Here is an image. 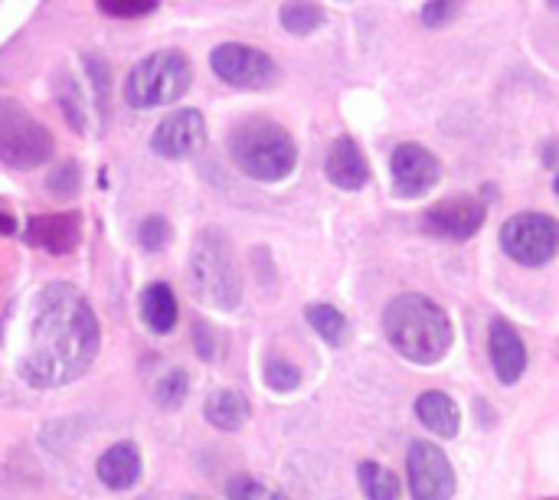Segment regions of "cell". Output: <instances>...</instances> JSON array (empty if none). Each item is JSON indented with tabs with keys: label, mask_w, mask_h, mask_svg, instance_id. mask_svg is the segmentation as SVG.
<instances>
[{
	"label": "cell",
	"mask_w": 559,
	"mask_h": 500,
	"mask_svg": "<svg viewBox=\"0 0 559 500\" xmlns=\"http://www.w3.org/2000/svg\"><path fill=\"white\" fill-rule=\"evenodd\" d=\"M177 298L170 291V285L154 282L141 291V318L154 334H170L177 328Z\"/></svg>",
	"instance_id": "ac0fdd59"
},
{
	"label": "cell",
	"mask_w": 559,
	"mask_h": 500,
	"mask_svg": "<svg viewBox=\"0 0 559 500\" xmlns=\"http://www.w3.org/2000/svg\"><path fill=\"white\" fill-rule=\"evenodd\" d=\"M52 131L20 102L0 95V164L13 170H33L52 157Z\"/></svg>",
	"instance_id": "8992f818"
},
{
	"label": "cell",
	"mask_w": 559,
	"mask_h": 500,
	"mask_svg": "<svg viewBox=\"0 0 559 500\" xmlns=\"http://www.w3.org/2000/svg\"><path fill=\"white\" fill-rule=\"evenodd\" d=\"M324 174L334 187L341 190H360L367 180H370V167H367V157L360 151V144L350 138V134H341L331 151H328V160H324Z\"/></svg>",
	"instance_id": "5bb4252c"
},
{
	"label": "cell",
	"mask_w": 559,
	"mask_h": 500,
	"mask_svg": "<svg viewBox=\"0 0 559 500\" xmlns=\"http://www.w3.org/2000/svg\"><path fill=\"white\" fill-rule=\"evenodd\" d=\"M504 252L521 265H547L559 249V226L550 213H518L501 226Z\"/></svg>",
	"instance_id": "52a82bcc"
},
{
	"label": "cell",
	"mask_w": 559,
	"mask_h": 500,
	"mask_svg": "<svg viewBox=\"0 0 559 500\" xmlns=\"http://www.w3.org/2000/svg\"><path fill=\"white\" fill-rule=\"evenodd\" d=\"M193 85V66L180 49H157L141 59L124 79V98L131 108L174 105Z\"/></svg>",
	"instance_id": "5b68a950"
},
{
	"label": "cell",
	"mask_w": 559,
	"mask_h": 500,
	"mask_svg": "<svg viewBox=\"0 0 559 500\" xmlns=\"http://www.w3.org/2000/svg\"><path fill=\"white\" fill-rule=\"evenodd\" d=\"M206 422L213 429H223V432H236L246 419H249V403L242 393L236 390H216L210 400H206V409H203Z\"/></svg>",
	"instance_id": "d6986e66"
},
{
	"label": "cell",
	"mask_w": 559,
	"mask_h": 500,
	"mask_svg": "<svg viewBox=\"0 0 559 500\" xmlns=\"http://www.w3.org/2000/svg\"><path fill=\"white\" fill-rule=\"evenodd\" d=\"M229 154L236 167L259 180V183H278L292 177L298 164L295 138L272 118H246L229 134Z\"/></svg>",
	"instance_id": "3957f363"
},
{
	"label": "cell",
	"mask_w": 559,
	"mask_h": 500,
	"mask_svg": "<svg viewBox=\"0 0 559 500\" xmlns=\"http://www.w3.org/2000/svg\"><path fill=\"white\" fill-rule=\"evenodd\" d=\"M46 187L56 193V197H72L75 190H79V167L72 164V160H66V164H59L52 174H49V180H46Z\"/></svg>",
	"instance_id": "83f0119b"
},
{
	"label": "cell",
	"mask_w": 559,
	"mask_h": 500,
	"mask_svg": "<svg viewBox=\"0 0 559 500\" xmlns=\"http://www.w3.org/2000/svg\"><path fill=\"white\" fill-rule=\"evenodd\" d=\"M98 481L111 491H128L134 488V481L141 478V455L131 442L111 445L102 459H98Z\"/></svg>",
	"instance_id": "2e32d148"
},
{
	"label": "cell",
	"mask_w": 559,
	"mask_h": 500,
	"mask_svg": "<svg viewBox=\"0 0 559 500\" xmlns=\"http://www.w3.org/2000/svg\"><path fill=\"white\" fill-rule=\"evenodd\" d=\"M390 174H393L396 193L416 200L442 180V164L432 151L419 144H400L390 157Z\"/></svg>",
	"instance_id": "30bf717a"
},
{
	"label": "cell",
	"mask_w": 559,
	"mask_h": 500,
	"mask_svg": "<svg viewBox=\"0 0 559 500\" xmlns=\"http://www.w3.org/2000/svg\"><path fill=\"white\" fill-rule=\"evenodd\" d=\"M16 229V223H13V216H7V213H0V236H10Z\"/></svg>",
	"instance_id": "4dcf8cb0"
},
{
	"label": "cell",
	"mask_w": 559,
	"mask_h": 500,
	"mask_svg": "<svg viewBox=\"0 0 559 500\" xmlns=\"http://www.w3.org/2000/svg\"><path fill=\"white\" fill-rule=\"evenodd\" d=\"M98 347L102 331L88 298L69 282H52L36 295L20 373L39 390L69 386L95 364Z\"/></svg>",
	"instance_id": "6da1fadb"
},
{
	"label": "cell",
	"mask_w": 559,
	"mask_h": 500,
	"mask_svg": "<svg viewBox=\"0 0 559 500\" xmlns=\"http://www.w3.org/2000/svg\"><path fill=\"white\" fill-rule=\"evenodd\" d=\"M229 500H288L282 491H275V488H265L262 481H255V478H233L229 481Z\"/></svg>",
	"instance_id": "484cf974"
},
{
	"label": "cell",
	"mask_w": 559,
	"mask_h": 500,
	"mask_svg": "<svg viewBox=\"0 0 559 500\" xmlns=\"http://www.w3.org/2000/svg\"><path fill=\"white\" fill-rule=\"evenodd\" d=\"M206 141V121L200 111L193 108H183V111H174L167 115L154 134H151V151L157 157H167V160H180V157H190L203 147Z\"/></svg>",
	"instance_id": "8fae6325"
},
{
	"label": "cell",
	"mask_w": 559,
	"mask_h": 500,
	"mask_svg": "<svg viewBox=\"0 0 559 500\" xmlns=\"http://www.w3.org/2000/svg\"><path fill=\"white\" fill-rule=\"evenodd\" d=\"M278 16H282V26L295 36H308L328 20L324 7H318L314 0H288Z\"/></svg>",
	"instance_id": "44dd1931"
},
{
	"label": "cell",
	"mask_w": 559,
	"mask_h": 500,
	"mask_svg": "<svg viewBox=\"0 0 559 500\" xmlns=\"http://www.w3.org/2000/svg\"><path fill=\"white\" fill-rule=\"evenodd\" d=\"M213 72L236 88H269L278 79V66L269 52L242 43H223L210 56Z\"/></svg>",
	"instance_id": "ba28073f"
},
{
	"label": "cell",
	"mask_w": 559,
	"mask_h": 500,
	"mask_svg": "<svg viewBox=\"0 0 559 500\" xmlns=\"http://www.w3.org/2000/svg\"><path fill=\"white\" fill-rule=\"evenodd\" d=\"M265 386L269 390H275V393H292V390H298L301 386V373H298V367H292L288 360H269L265 364Z\"/></svg>",
	"instance_id": "603a6c76"
},
{
	"label": "cell",
	"mask_w": 559,
	"mask_h": 500,
	"mask_svg": "<svg viewBox=\"0 0 559 500\" xmlns=\"http://www.w3.org/2000/svg\"><path fill=\"white\" fill-rule=\"evenodd\" d=\"M459 10H462V0H429L423 7V23L432 26V29L445 26V23H452L459 16Z\"/></svg>",
	"instance_id": "f1b7e54d"
},
{
	"label": "cell",
	"mask_w": 559,
	"mask_h": 500,
	"mask_svg": "<svg viewBox=\"0 0 559 500\" xmlns=\"http://www.w3.org/2000/svg\"><path fill=\"white\" fill-rule=\"evenodd\" d=\"M305 318H308V324L328 341V344H344V337H347V318L334 308V305H311L308 311H305Z\"/></svg>",
	"instance_id": "7402d4cb"
},
{
	"label": "cell",
	"mask_w": 559,
	"mask_h": 500,
	"mask_svg": "<svg viewBox=\"0 0 559 500\" xmlns=\"http://www.w3.org/2000/svg\"><path fill=\"white\" fill-rule=\"evenodd\" d=\"M488 350H491V364H495L498 380L504 386H514L524 377V370H527V347H524L521 334L508 321H495L491 324Z\"/></svg>",
	"instance_id": "9a60e30c"
},
{
	"label": "cell",
	"mask_w": 559,
	"mask_h": 500,
	"mask_svg": "<svg viewBox=\"0 0 559 500\" xmlns=\"http://www.w3.org/2000/svg\"><path fill=\"white\" fill-rule=\"evenodd\" d=\"M102 13L108 16H118V20H138V16H147L157 10L160 0H95Z\"/></svg>",
	"instance_id": "d4e9b609"
},
{
	"label": "cell",
	"mask_w": 559,
	"mask_h": 500,
	"mask_svg": "<svg viewBox=\"0 0 559 500\" xmlns=\"http://www.w3.org/2000/svg\"><path fill=\"white\" fill-rule=\"evenodd\" d=\"M29 242L52 255H69L82 242V219L79 213H49L29 219Z\"/></svg>",
	"instance_id": "4fadbf2b"
},
{
	"label": "cell",
	"mask_w": 559,
	"mask_h": 500,
	"mask_svg": "<svg viewBox=\"0 0 559 500\" xmlns=\"http://www.w3.org/2000/svg\"><path fill=\"white\" fill-rule=\"evenodd\" d=\"M383 331L390 344L413 364L432 367L439 364L455 341L452 318L426 295H400L383 311Z\"/></svg>",
	"instance_id": "7a4b0ae2"
},
{
	"label": "cell",
	"mask_w": 559,
	"mask_h": 500,
	"mask_svg": "<svg viewBox=\"0 0 559 500\" xmlns=\"http://www.w3.org/2000/svg\"><path fill=\"white\" fill-rule=\"evenodd\" d=\"M170 236H174V229H170V223L164 216H147L141 223V229H138V239H141L144 252H160L170 242Z\"/></svg>",
	"instance_id": "cb8c5ba5"
},
{
	"label": "cell",
	"mask_w": 559,
	"mask_h": 500,
	"mask_svg": "<svg viewBox=\"0 0 559 500\" xmlns=\"http://www.w3.org/2000/svg\"><path fill=\"white\" fill-rule=\"evenodd\" d=\"M190 288L193 295L219 311H233L242 298V272L233 255L226 233L203 229L190 249Z\"/></svg>",
	"instance_id": "277c9868"
},
{
	"label": "cell",
	"mask_w": 559,
	"mask_h": 500,
	"mask_svg": "<svg viewBox=\"0 0 559 500\" xmlns=\"http://www.w3.org/2000/svg\"><path fill=\"white\" fill-rule=\"evenodd\" d=\"M406 475L413 500H452L455 498V468L449 455L432 442H413L406 455Z\"/></svg>",
	"instance_id": "9c48e42d"
},
{
	"label": "cell",
	"mask_w": 559,
	"mask_h": 500,
	"mask_svg": "<svg viewBox=\"0 0 559 500\" xmlns=\"http://www.w3.org/2000/svg\"><path fill=\"white\" fill-rule=\"evenodd\" d=\"M357 481L370 500H400V478L380 462H364L357 468Z\"/></svg>",
	"instance_id": "ffe728a7"
},
{
	"label": "cell",
	"mask_w": 559,
	"mask_h": 500,
	"mask_svg": "<svg viewBox=\"0 0 559 500\" xmlns=\"http://www.w3.org/2000/svg\"><path fill=\"white\" fill-rule=\"evenodd\" d=\"M193 337H197L200 360H213V357H216V344H213V337H210V328H206V321H197V324H193Z\"/></svg>",
	"instance_id": "f546056e"
},
{
	"label": "cell",
	"mask_w": 559,
	"mask_h": 500,
	"mask_svg": "<svg viewBox=\"0 0 559 500\" xmlns=\"http://www.w3.org/2000/svg\"><path fill=\"white\" fill-rule=\"evenodd\" d=\"M485 203L475 200V197H449L442 203H436L432 210H426L423 216V226L426 233L432 236H442V239H472L481 226H485Z\"/></svg>",
	"instance_id": "7c38bea8"
},
{
	"label": "cell",
	"mask_w": 559,
	"mask_h": 500,
	"mask_svg": "<svg viewBox=\"0 0 559 500\" xmlns=\"http://www.w3.org/2000/svg\"><path fill=\"white\" fill-rule=\"evenodd\" d=\"M416 416L419 422L436 432L439 439H455L459 436V426H462V416H459V406L452 403V396H445L442 390H429L416 400Z\"/></svg>",
	"instance_id": "e0dca14e"
},
{
	"label": "cell",
	"mask_w": 559,
	"mask_h": 500,
	"mask_svg": "<svg viewBox=\"0 0 559 500\" xmlns=\"http://www.w3.org/2000/svg\"><path fill=\"white\" fill-rule=\"evenodd\" d=\"M154 396H157V403H160L164 409H177V406L183 403V396H187V373H183V370H174L170 377H164V380L157 383Z\"/></svg>",
	"instance_id": "4316f807"
}]
</instances>
